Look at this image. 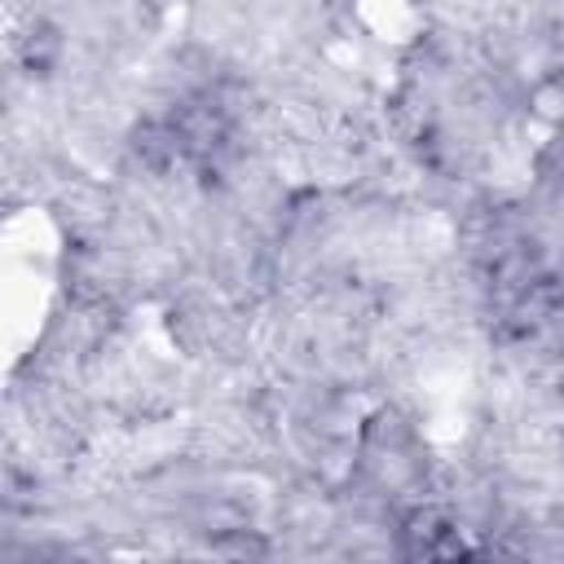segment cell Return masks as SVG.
I'll use <instances>...</instances> for the list:
<instances>
[{"label":"cell","instance_id":"1","mask_svg":"<svg viewBox=\"0 0 564 564\" xmlns=\"http://www.w3.org/2000/svg\"><path fill=\"white\" fill-rule=\"evenodd\" d=\"M401 533H405V551L410 555H458L463 551L454 520L445 511H436V507L410 511V520H405Z\"/></svg>","mask_w":564,"mask_h":564},{"label":"cell","instance_id":"2","mask_svg":"<svg viewBox=\"0 0 564 564\" xmlns=\"http://www.w3.org/2000/svg\"><path fill=\"white\" fill-rule=\"evenodd\" d=\"M529 110L546 123H564V70H551L533 93H529Z\"/></svg>","mask_w":564,"mask_h":564}]
</instances>
